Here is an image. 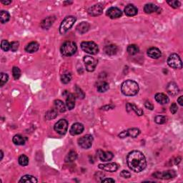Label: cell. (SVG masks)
<instances>
[{"mask_svg": "<svg viewBox=\"0 0 183 183\" xmlns=\"http://www.w3.org/2000/svg\"><path fill=\"white\" fill-rule=\"evenodd\" d=\"M127 165L135 172H140L145 169L147 161L144 154L138 150L130 152L127 157Z\"/></svg>", "mask_w": 183, "mask_h": 183, "instance_id": "6da1fadb", "label": "cell"}, {"mask_svg": "<svg viewBox=\"0 0 183 183\" xmlns=\"http://www.w3.org/2000/svg\"><path fill=\"white\" fill-rule=\"evenodd\" d=\"M139 85L134 80L125 81L121 86V91L125 96H135L139 92Z\"/></svg>", "mask_w": 183, "mask_h": 183, "instance_id": "7a4b0ae2", "label": "cell"}, {"mask_svg": "<svg viewBox=\"0 0 183 183\" xmlns=\"http://www.w3.org/2000/svg\"><path fill=\"white\" fill-rule=\"evenodd\" d=\"M77 50V46L75 42L72 41H66L62 45L60 51L63 56L70 57L74 55Z\"/></svg>", "mask_w": 183, "mask_h": 183, "instance_id": "3957f363", "label": "cell"}, {"mask_svg": "<svg viewBox=\"0 0 183 183\" xmlns=\"http://www.w3.org/2000/svg\"><path fill=\"white\" fill-rule=\"evenodd\" d=\"M76 20H77V19L74 16H68L64 19L61 23L60 27H59V32H60V34H65V33L67 32L72 27Z\"/></svg>", "mask_w": 183, "mask_h": 183, "instance_id": "277c9868", "label": "cell"}, {"mask_svg": "<svg viewBox=\"0 0 183 183\" xmlns=\"http://www.w3.org/2000/svg\"><path fill=\"white\" fill-rule=\"evenodd\" d=\"M83 51L89 54H97L99 52V47L94 42H83L81 44Z\"/></svg>", "mask_w": 183, "mask_h": 183, "instance_id": "5b68a950", "label": "cell"}, {"mask_svg": "<svg viewBox=\"0 0 183 183\" xmlns=\"http://www.w3.org/2000/svg\"><path fill=\"white\" fill-rule=\"evenodd\" d=\"M167 65L173 69H182V62L180 56L177 54H172L169 56L167 59Z\"/></svg>", "mask_w": 183, "mask_h": 183, "instance_id": "8992f818", "label": "cell"}, {"mask_svg": "<svg viewBox=\"0 0 183 183\" xmlns=\"http://www.w3.org/2000/svg\"><path fill=\"white\" fill-rule=\"evenodd\" d=\"M93 137L90 135H86L78 140V144L83 149H89L92 145Z\"/></svg>", "mask_w": 183, "mask_h": 183, "instance_id": "52a82bcc", "label": "cell"}, {"mask_svg": "<svg viewBox=\"0 0 183 183\" xmlns=\"http://www.w3.org/2000/svg\"><path fill=\"white\" fill-rule=\"evenodd\" d=\"M54 129L58 134L61 135H65L67 132L68 129V122L65 120H60L54 125Z\"/></svg>", "mask_w": 183, "mask_h": 183, "instance_id": "ba28073f", "label": "cell"}, {"mask_svg": "<svg viewBox=\"0 0 183 183\" xmlns=\"http://www.w3.org/2000/svg\"><path fill=\"white\" fill-rule=\"evenodd\" d=\"M84 62L86 70L88 72H93L95 70L97 62L94 58L90 56H85L84 57Z\"/></svg>", "mask_w": 183, "mask_h": 183, "instance_id": "9c48e42d", "label": "cell"}, {"mask_svg": "<svg viewBox=\"0 0 183 183\" xmlns=\"http://www.w3.org/2000/svg\"><path fill=\"white\" fill-rule=\"evenodd\" d=\"M153 176L158 179H162V180H169L171 178L175 177L176 176V172L174 170H167L164 171L162 172H157L154 173Z\"/></svg>", "mask_w": 183, "mask_h": 183, "instance_id": "30bf717a", "label": "cell"}, {"mask_svg": "<svg viewBox=\"0 0 183 183\" xmlns=\"http://www.w3.org/2000/svg\"><path fill=\"white\" fill-rule=\"evenodd\" d=\"M63 95H66V107L71 110L75 106V96L67 91H65Z\"/></svg>", "mask_w": 183, "mask_h": 183, "instance_id": "8fae6325", "label": "cell"}, {"mask_svg": "<svg viewBox=\"0 0 183 183\" xmlns=\"http://www.w3.org/2000/svg\"><path fill=\"white\" fill-rule=\"evenodd\" d=\"M98 167L106 172H115L118 170L119 166L115 162H110L107 164H99Z\"/></svg>", "mask_w": 183, "mask_h": 183, "instance_id": "7c38bea8", "label": "cell"}, {"mask_svg": "<svg viewBox=\"0 0 183 183\" xmlns=\"http://www.w3.org/2000/svg\"><path fill=\"white\" fill-rule=\"evenodd\" d=\"M103 6L101 4H97L95 5L92 6L91 7L88 9V13L89 15L97 16L99 15H101L103 12Z\"/></svg>", "mask_w": 183, "mask_h": 183, "instance_id": "4fadbf2b", "label": "cell"}, {"mask_svg": "<svg viewBox=\"0 0 183 183\" xmlns=\"http://www.w3.org/2000/svg\"><path fill=\"white\" fill-rule=\"evenodd\" d=\"M106 14L111 19H117L122 15V11L117 7H110Z\"/></svg>", "mask_w": 183, "mask_h": 183, "instance_id": "5bb4252c", "label": "cell"}, {"mask_svg": "<svg viewBox=\"0 0 183 183\" xmlns=\"http://www.w3.org/2000/svg\"><path fill=\"white\" fill-rule=\"evenodd\" d=\"M84 125L81 123L79 122H76L75 124H73L72 127L70 128V134L75 136V135H80L82 133L83 131H84Z\"/></svg>", "mask_w": 183, "mask_h": 183, "instance_id": "9a60e30c", "label": "cell"}, {"mask_svg": "<svg viewBox=\"0 0 183 183\" xmlns=\"http://www.w3.org/2000/svg\"><path fill=\"white\" fill-rule=\"evenodd\" d=\"M166 89H167V93L171 96L177 95V94H179V92H180L179 87H177V84H176V83H175V82L169 83L167 86V88H166Z\"/></svg>", "mask_w": 183, "mask_h": 183, "instance_id": "2e32d148", "label": "cell"}, {"mask_svg": "<svg viewBox=\"0 0 183 183\" xmlns=\"http://www.w3.org/2000/svg\"><path fill=\"white\" fill-rule=\"evenodd\" d=\"M99 160L103 162H109L112 160L114 158V154L111 152H104L102 150H99L98 152Z\"/></svg>", "mask_w": 183, "mask_h": 183, "instance_id": "e0dca14e", "label": "cell"}, {"mask_svg": "<svg viewBox=\"0 0 183 183\" xmlns=\"http://www.w3.org/2000/svg\"><path fill=\"white\" fill-rule=\"evenodd\" d=\"M138 12V9L136 7L133 5V4H127L125 8V15L128 16H135Z\"/></svg>", "mask_w": 183, "mask_h": 183, "instance_id": "ac0fdd59", "label": "cell"}, {"mask_svg": "<svg viewBox=\"0 0 183 183\" xmlns=\"http://www.w3.org/2000/svg\"><path fill=\"white\" fill-rule=\"evenodd\" d=\"M144 11L147 14H152L154 12H157V11H158V13H160L159 11H161V9L159 8L155 4L153 3H149L144 5Z\"/></svg>", "mask_w": 183, "mask_h": 183, "instance_id": "d6986e66", "label": "cell"}, {"mask_svg": "<svg viewBox=\"0 0 183 183\" xmlns=\"http://www.w3.org/2000/svg\"><path fill=\"white\" fill-rule=\"evenodd\" d=\"M147 55L153 59H158L162 56V52L157 47H151L147 50Z\"/></svg>", "mask_w": 183, "mask_h": 183, "instance_id": "ffe728a7", "label": "cell"}, {"mask_svg": "<svg viewBox=\"0 0 183 183\" xmlns=\"http://www.w3.org/2000/svg\"><path fill=\"white\" fill-rule=\"evenodd\" d=\"M55 20L54 16H48V17L44 19L41 23V27L44 30H49L52 27L53 23Z\"/></svg>", "mask_w": 183, "mask_h": 183, "instance_id": "44dd1931", "label": "cell"}, {"mask_svg": "<svg viewBox=\"0 0 183 183\" xmlns=\"http://www.w3.org/2000/svg\"><path fill=\"white\" fill-rule=\"evenodd\" d=\"M104 51L108 55L112 56L117 54L118 51V47L115 44H109L105 46V47L104 48Z\"/></svg>", "mask_w": 183, "mask_h": 183, "instance_id": "7402d4cb", "label": "cell"}, {"mask_svg": "<svg viewBox=\"0 0 183 183\" xmlns=\"http://www.w3.org/2000/svg\"><path fill=\"white\" fill-rule=\"evenodd\" d=\"M126 108H127V110L128 112H130V111H134L135 113L137 114L138 116H142L144 114L143 110L142 109L139 108L138 107L135 105L134 104H131V103H127V106H126Z\"/></svg>", "mask_w": 183, "mask_h": 183, "instance_id": "603a6c76", "label": "cell"}, {"mask_svg": "<svg viewBox=\"0 0 183 183\" xmlns=\"http://www.w3.org/2000/svg\"><path fill=\"white\" fill-rule=\"evenodd\" d=\"M155 100L160 104H166L169 103L170 99L166 94L163 93H158L155 94Z\"/></svg>", "mask_w": 183, "mask_h": 183, "instance_id": "cb8c5ba5", "label": "cell"}, {"mask_svg": "<svg viewBox=\"0 0 183 183\" xmlns=\"http://www.w3.org/2000/svg\"><path fill=\"white\" fill-rule=\"evenodd\" d=\"M39 44L36 42H32L28 44L25 47V51L28 53H34L39 49Z\"/></svg>", "mask_w": 183, "mask_h": 183, "instance_id": "d4e9b609", "label": "cell"}, {"mask_svg": "<svg viewBox=\"0 0 183 183\" xmlns=\"http://www.w3.org/2000/svg\"><path fill=\"white\" fill-rule=\"evenodd\" d=\"M89 27L90 26L89 23L82 22L77 26V31L80 33V34H85V33H86L89 30Z\"/></svg>", "mask_w": 183, "mask_h": 183, "instance_id": "484cf974", "label": "cell"}, {"mask_svg": "<svg viewBox=\"0 0 183 183\" xmlns=\"http://www.w3.org/2000/svg\"><path fill=\"white\" fill-rule=\"evenodd\" d=\"M13 143L16 145H24L27 141V138L20 135H16L12 139Z\"/></svg>", "mask_w": 183, "mask_h": 183, "instance_id": "4316f807", "label": "cell"}, {"mask_svg": "<svg viewBox=\"0 0 183 183\" xmlns=\"http://www.w3.org/2000/svg\"><path fill=\"white\" fill-rule=\"evenodd\" d=\"M54 109L59 112H65L66 111V105L62 100L57 99L54 102Z\"/></svg>", "mask_w": 183, "mask_h": 183, "instance_id": "83f0119b", "label": "cell"}, {"mask_svg": "<svg viewBox=\"0 0 183 183\" xmlns=\"http://www.w3.org/2000/svg\"><path fill=\"white\" fill-rule=\"evenodd\" d=\"M20 182H25V183H28V182H31V183H37V178L34 177V176L30 175H24L21 178Z\"/></svg>", "mask_w": 183, "mask_h": 183, "instance_id": "f1b7e54d", "label": "cell"}, {"mask_svg": "<svg viewBox=\"0 0 183 183\" xmlns=\"http://www.w3.org/2000/svg\"><path fill=\"white\" fill-rule=\"evenodd\" d=\"M10 19V15L8 11L2 10L0 12V22L2 24H5L6 22H7Z\"/></svg>", "mask_w": 183, "mask_h": 183, "instance_id": "f546056e", "label": "cell"}, {"mask_svg": "<svg viewBox=\"0 0 183 183\" xmlns=\"http://www.w3.org/2000/svg\"><path fill=\"white\" fill-rule=\"evenodd\" d=\"M77 158V154L75 151H70L65 158L66 162H72Z\"/></svg>", "mask_w": 183, "mask_h": 183, "instance_id": "4dcf8cb0", "label": "cell"}, {"mask_svg": "<svg viewBox=\"0 0 183 183\" xmlns=\"http://www.w3.org/2000/svg\"><path fill=\"white\" fill-rule=\"evenodd\" d=\"M128 137H131L132 138H135L140 134V130L137 128H130L127 130Z\"/></svg>", "mask_w": 183, "mask_h": 183, "instance_id": "1f68e13d", "label": "cell"}, {"mask_svg": "<svg viewBox=\"0 0 183 183\" xmlns=\"http://www.w3.org/2000/svg\"><path fill=\"white\" fill-rule=\"evenodd\" d=\"M127 51L130 55H135L139 52V47L136 44H130L127 47Z\"/></svg>", "mask_w": 183, "mask_h": 183, "instance_id": "d6a6232c", "label": "cell"}, {"mask_svg": "<svg viewBox=\"0 0 183 183\" xmlns=\"http://www.w3.org/2000/svg\"><path fill=\"white\" fill-rule=\"evenodd\" d=\"M110 88V86H109V84L108 82H100L99 84L97 85V91L99 92H104L106 91H108Z\"/></svg>", "mask_w": 183, "mask_h": 183, "instance_id": "836d02e7", "label": "cell"}, {"mask_svg": "<svg viewBox=\"0 0 183 183\" xmlns=\"http://www.w3.org/2000/svg\"><path fill=\"white\" fill-rule=\"evenodd\" d=\"M57 117V111L55 109H52V110L48 111L46 113V115H45V117H46L47 120H53V119L56 118Z\"/></svg>", "mask_w": 183, "mask_h": 183, "instance_id": "e575fe53", "label": "cell"}, {"mask_svg": "<svg viewBox=\"0 0 183 183\" xmlns=\"http://www.w3.org/2000/svg\"><path fill=\"white\" fill-rule=\"evenodd\" d=\"M18 162L20 165L25 167V166H27L28 164H29V158H28V157L26 156L25 154H22V155H20V158H19Z\"/></svg>", "mask_w": 183, "mask_h": 183, "instance_id": "d590c367", "label": "cell"}, {"mask_svg": "<svg viewBox=\"0 0 183 183\" xmlns=\"http://www.w3.org/2000/svg\"><path fill=\"white\" fill-rule=\"evenodd\" d=\"M154 122L158 125L164 124L167 122V117L164 115H158L154 118Z\"/></svg>", "mask_w": 183, "mask_h": 183, "instance_id": "8d00e7d4", "label": "cell"}, {"mask_svg": "<svg viewBox=\"0 0 183 183\" xmlns=\"http://www.w3.org/2000/svg\"><path fill=\"white\" fill-rule=\"evenodd\" d=\"M72 80V75L70 74H63L61 76V82L63 84H68Z\"/></svg>", "mask_w": 183, "mask_h": 183, "instance_id": "74e56055", "label": "cell"}, {"mask_svg": "<svg viewBox=\"0 0 183 183\" xmlns=\"http://www.w3.org/2000/svg\"><path fill=\"white\" fill-rule=\"evenodd\" d=\"M9 76L6 73H1V78H0V86L3 87L7 82H8Z\"/></svg>", "mask_w": 183, "mask_h": 183, "instance_id": "f35d334b", "label": "cell"}, {"mask_svg": "<svg viewBox=\"0 0 183 183\" xmlns=\"http://www.w3.org/2000/svg\"><path fill=\"white\" fill-rule=\"evenodd\" d=\"M12 75L15 80H18L21 76V70L17 66H14L12 68Z\"/></svg>", "mask_w": 183, "mask_h": 183, "instance_id": "ab89813d", "label": "cell"}, {"mask_svg": "<svg viewBox=\"0 0 183 183\" xmlns=\"http://www.w3.org/2000/svg\"><path fill=\"white\" fill-rule=\"evenodd\" d=\"M1 48L4 52H7L10 49V44L7 40H2L1 42Z\"/></svg>", "mask_w": 183, "mask_h": 183, "instance_id": "60d3db41", "label": "cell"}, {"mask_svg": "<svg viewBox=\"0 0 183 183\" xmlns=\"http://www.w3.org/2000/svg\"><path fill=\"white\" fill-rule=\"evenodd\" d=\"M75 93H76V96H77V97H78L79 99H84L85 94L84 93V92H83L79 87L76 86Z\"/></svg>", "mask_w": 183, "mask_h": 183, "instance_id": "b9f144b4", "label": "cell"}, {"mask_svg": "<svg viewBox=\"0 0 183 183\" xmlns=\"http://www.w3.org/2000/svg\"><path fill=\"white\" fill-rule=\"evenodd\" d=\"M167 2L169 5L175 9L179 8L180 7V4H180V2L179 1H177V0H171V1H167Z\"/></svg>", "mask_w": 183, "mask_h": 183, "instance_id": "7bdbcfd3", "label": "cell"}, {"mask_svg": "<svg viewBox=\"0 0 183 183\" xmlns=\"http://www.w3.org/2000/svg\"><path fill=\"white\" fill-rule=\"evenodd\" d=\"M19 42H12L10 44V49L12 52H16L19 48Z\"/></svg>", "mask_w": 183, "mask_h": 183, "instance_id": "ee69618b", "label": "cell"}, {"mask_svg": "<svg viewBox=\"0 0 183 183\" xmlns=\"http://www.w3.org/2000/svg\"><path fill=\"white\" fill-rule=\"evenodd\" d=\"M177 110H178V108H177V104L175 103H172V104H171L170 106V112H172V114L175 115V114L177 112Z\"/></svg>", "mask_w": 183, "mask_h": 183, "instance_id": "f6af8a7d", "label": "cell"}, {"mask_svg": "<svg viewBox=\"0 0 183 183\" xmlns=\"http://www.w3.org/2000/svg\"><path fill=\"white\" fill-rule=\"evenodd\" d=\"M120 176L123 178H130L131 177V174L130 172H128L127 170H122L120 172Z\"/></svg>", "mask_w": 183, "mask_h": 183, "instance_id": "bcb514c9", "label": "cell"}, {"mask_svg": "<svg viewBox=\"0 0 183 183\" xmlns=\"http://www.w3.org/2000/svg\"><path fill=\"white\" fill-rule=\"evenodd\" d=\"M144 106H145V108L147 109H148V110H153L154 109V106L153 104H152L149 101H146L145 103H144Z\"/></svg>", "mask_w": 183, "mask_h": 183, "instance_id": "7dc6e473", "label": "cell"}, {"mask_svg": "<svg viewBox=\"0 0 183 183\" xmlns=\"http://www.w3.org/2000/svg\"><path fill=\"white\" fill-rule=\"evenodd\" d=\"M118 136H119V137H120V138H122V139H124V138H125V137H128L127 130H125V131H122V132H120V134H119Z\"/></svg>", "mask_w": 183, "mask_h": 183, "instance_id": "c3c4849f", "label": "cell"}, {"mask_svg": "<svg viewBox=\"0 0 183 183\" xmlns=\"http://www.w3.org/2000/svg\"><path fill=\"white\" fill-rule=\"evenodd\" d=\"M101 182H115V180L112 178H105L101 180Z\"/></svg>", "mask_w": 183, "mask_h": 183, "instance_id": "681fc988", "label": "cell"}, {"mask_svg": "<svg viewBox=\"0 0 183 183\" xmlns=\"http://www.w3.org/2000/svg\"><path fill=\"white\" fill-rule=\"evenodd\" d=\"M177 103H179L180 106L183 105V101H182V96H180L179 98L177 99Z\"/></svg>", "mask_w": 183, "mask_h": 183, "instance_id": "f907efd6", "label": "cell"}, {"mask_svg": "<svg viewBox=\"0 0 183 183\" xmlns=\"http://www.w3.org/2000/svg\"><path fill=\"white\" fill-rule=\"evenodd\" d=\"M2 4H11V0H9V1H2Z\"/></svg>", "mask_w": 183, "mask_h": 183, "instance_id": "816d5d0a", "label": "cell"}, {"mask_svg": "<svg viewBox=\"0 0 183 183\" xmlns=\"http://www.w3.org/2000/svg\"><path fill=\"white\" fill-rule=\"evenodd\" d=\"M3 156H4V154H3V152L1 150V160L3 159Z\"/></svg>", "mask_w": 183, "mask_h": 183, "instance_id": "f5cc1de1", "label": "cell"}]
</instances>
